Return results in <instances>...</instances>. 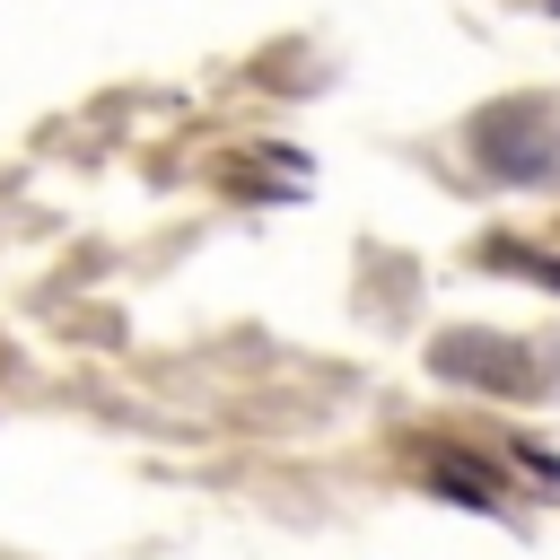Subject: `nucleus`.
<instances>
[{"instance_id": "f257e3e1", "label": "nucleus", "mask_w": 560, "mask_h": 560, "mask_svg": "<svg viewBox=\"0 0 560 560\" xmlns=\"http://www.w3.org/2000/svg\"><path fill=\"white\" fill-rule=\"evenodd\" d=\"M481 166H490V175H542V166H551V122H542L534 105L490 114V122H481Z\"/></svg>"}, {"instance_id": "f03ea898", "label": "nucleus", "mask_w": 560, "mask_h": 560, "mask_svg": "<svg viewBox=\"0 0 560 560\" xmlns=\"http://www.w3.org/2000/svg\"><path fill=\"white\" fill-rule=\"evenodd\" d=\"M508 341H490V332H446L438 341V368L446 376H481V385H516L525 376V359H499Z\"/></svg>"}]
</instances>
